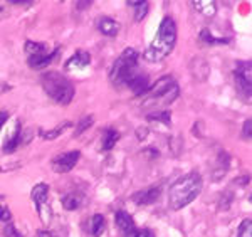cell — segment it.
<instances>
[{
	"mask_svg": "<svg viewBox=\"0 0 252 237\" xmlns=\"http://www.w3.org/2000/svg\"><path fill=\"white\" fill-rule=\"evenodd\" d=\"M176 42V24L172 17H163L158 32L153 37L151 44L147 51H145L143 57L148 62H160L161 59H165L168 54L173 51Z\"/></svg>",
	"mask_w": 252,
	"mask_h": 237,
	"instance_id": "6da1fadb",
	"label": "cell"
},
{
	"mask_svg": "<svg viewBox=\"0 0 252 237\" xmlns=\"http://www.w3.org/2000/svg\"><path fill=\"white\" fill-rule=\"evenodd\" d=\"M203 187L202 177L199 173L192 172L188 175H183L170 187V207L172 211H180V209L190 205L197 197L200 195Z\"/></svg>",
	"mask_w": 252,
	"mask_h": 237,
	"instance_id": "7a4b0ae2",
	"label": "cell"
},
{
	"mask_svg": "<svg viewBox=\"0 0 252 237\" xmlns=\"http://www.w3.org/2000/svg\"><path fill=\"white\" fill-rule=\"evenodd\" d=\"M46 94L57 105H69L74 98V86L68 78L57 71H47L41 78Z\"/></svg>",
	"mask_w": 252,
	"mask_h": 237,
	"instance_id": "3957f363",
	"label": "cell"
},
{
	"mask_svg": "<svg viewBox=\"0 0 252 237\" xmlns=\"http://www.w3.org/2000/svg\"><path fill=\"white\" fill-rule=\"evenodd\" d=\"M136 64H138V53L131 47L125 49L121 53V56L116 59L115 64L111 66V71H109V81L116 86V88H121V86L128 84V81L136 74Z\"/></svg>",
	"mask_w": 252,
	"mask_h": 237,
	"instance_id": "277c9868",
	"label": "cell"
},
{
	"mask_svg": "<svg viewBox=\"0 0 252 237\" xmlns=\"http://www.w3.org/2000/svg\"><path fill=\"white\" fill-rule=\"evenodd\" d=\"M145 96H147L145 106L153 105L158 108V105H170L178 98V84L173 76H163L155 84L150 86Z\"/></svg>",
	"mask_w": 252,
	"mask_h": 237,
	"instance_id": "5b68a950",
	"label": "cell"
},
{
	"mask_svg": "<svg viewBox=\"0 0 252 237\" xmlns=\"http://www.w3.org/2000/svg\"><path fill=\"white\" fill-rule=\"evenodd\" d=\"M79 158H81L79 150H71V152H64L61 155H57L56 158H52L50 167H52L56 173H68L76 167Z\"/></svg>",
	"mask_w": 252,
	"mask_h": 237,
	"instance_id": "8992f818",
	"label": "cell"
},
{
	"mask_svg": "<svg viewBox=\"0 0 252 237\" xmlns=\"http://www.w3.org/2000/svg\"><path fill=\"white\" fill-rule=\"evenodd\" d=\"M116 219V226L118 229L121 231L123 237H136V227H135V222H133L131 215L125 211H120L116 212L115 215Z\"/></svg>",
	"mask_w": 252,
	"mask_h": 237,
	"instance_id": "52a82bcc",
	"label": "cell"
},
{
	"mask_svg": "<svg viewBox=\"0 0 252 237\" xmlns=\"http://www.w3.org/2000/svg\"><path fill=\"white\" fill-rule=\"evenodd\" d=\"M161 195V187L158 185H153V187H148L145 190H140L133 195V200L138 205H150V204H155L156 200L160 199Z\"/></svg>",
	"mask_w": 252,
	"mask_h": 237,
	"instance_id": "ba28073f",
	"label": "cell"
},
{
	"mask_svg": "<svg viewBox=\"0 0 252 237\" xmlns=\"http://www.w3.org/2000/svg\"><path fill=\"white\" fill-rule=\"evenodd\" d=\"M89 62H91L89 53H86V51H77V53H74V56L64 64V69L66 71H81V69L88 68Z\"/></svg>",
	"mask_w": 252,
	"mask_h": 237,
	"instance_id": "9c48e42d",
	"label": "cell"
},
{
	"mask_svg": "<svg viewBox=\"0 0 252 237\" xmlns=\"http://www.w3.org/2000/svg\"><path fill=\"white\" fill-rule=\"evenodd\" d=\"M57 56H59V49H56L54 53H50V54L42 53V54H37V56H29V57H27V62H29V66L32 69H44L52 61H56Z\"/></svg>",
	"mask_w": 252,
	"mask_h": 237,
	"instance_id": "30bf717a",
	"label": "cell"
},
{
	"mask_svg": "<svg viewBox=\"0 0 252 237\" xmlns=\"http://www.w3.org/2000/svg\"><path fill=\"white\" fill-rule=\"evenodd\" d=\"M128 88L131 89L136 96H143V94H147V91L150 88L148 76H145V74H135V76L128 81Z\"/></svg>",
	"mask_w": 252,
	"mask_h": 237,
	"instance_id": "8fae6325",
	"label": "cell"
},
{
	"mask_svg": "<svg viewBox=\"0 0 252 237\" xmlns=\"http://www.w3.org/2000/svg\"><path fill=\"white\" fill-rule=\"evenodd\" d=\"M98 30H100L103 35L115 37V35L121 30V26L111 17H101L100 21H98Z\"/></svg>",
	"mask_w": 252,
	"mask_h": 237,
	"instance_id": "7c38bea8",
	"label": "cell"
},
{
	"mask_svg": "<svg viewBox=\"0 0 252 237\" xmlns=\"http://www.w3.org/2000/svg\"><path fill=\"white\" fill-rule=\"evenodd\" d=\"M192 5H194L200 14L205 15V17H208V19L214 17L215 12H217V5H215V2H210V0H194Z\"/></svg>",
	"mask_w": 252,
	"mask_h": 237,
	"instance_id": "4fadbf2b",
	"label": "cell"
},
{
	"mask_svg": "<svg viewBox=\"0 0 252 237\" xmlns=\"http://www.w3.org/2000/svg\"><path fill=\"white\" fill-rule=\"evenodd\" d=\"M47 195H49V187H47L46 184L35 185V187L32 188V193H30V197H32V200L35 202V205H37V209H41L42 205L46 204Z\"/></svg>",
	"mask_w": 252,
	"mask_h": 237,
	"instance_id": "5bb4252c",
	"label": "cell"
},
{
	"mask_svg": "<svg viewBox=\"0 0 252 237\" xmlns=\"http://www.w3.org/2000/svg\"><path fill=\"white\" fill-rule=\"evenodd\" d=\"M106 231V220L101 214H96L91 217V222H89V232L93 237H101L103 232Z\"/></svg>",
	"mask_w": 252,
	"mask_h": 237,
	"instance_id": "9a60e30c",
	"label": "cell"
},
{
	"mask_svg": "<svg viewBox=\"0 0 252 237\" xmlns=\"http://www.w3.org/2000/svg\"><path fill=\"white\" fill-rule=\"evenodd\" d=\"M82 204V197L76 192H71L68 195L62 197V207L66 211H77Z\"/></svg>",
	"mask_w": 252,
	"mask_h": 237,
	"instance_id": "2e32d148",
	"label": "cell"
},
{
	"mask_svg": "<svg viewBox=\"0 0 252 237\" xmlns=\"http://www.w3.org/2000/svg\"><path fill=\"white\" fill-rule=\"evenodd\" d=\"M21 132H22V126L21 123H15V132H14V135H10L9 138H7V141H5V145H3V153H12L15 148H17V145H19V141H21Z\"/></svg>",
	"mask_w": 252,
	"mask_h": 237,
	"instance_id": "e0dca14e",
	"label": "cell"
},
{
	"mask_svg": "<svg viewBox=\"0 0 252 237\" xmlns=\"http://www.w3.org/2000/svg\"><path fill=\"white\" fill-rule=\"evenodd\" d=\"M126 3L135 9L136 21H143V17L147 15V12H148V2H147V0H128Z\"/></svg>",
	"mask_w": 252,
	"mask_h": 237,
	"instance_id": "ac0fdd59",
	"label": "cell"
},
{
	"mask_svg": "<svg viewBox=\"0 0 252 237\" xmlns=\"http://www.w3.org/2000/svg\"><path fill=\"white\" fill-rule=\"evenodd\" d=\"M120 140V133L113 128H108L103 132V150H111L116 145V141Z\"/></svg>",
	"mask_w": 252,
	"mask_h": 237,
	"instance_id": "d6986e66",
	"label": "cell"
},
{
	"mask_svg": "<svg viewBox=\"0 0 252 237\" xmlns=\"http://www.w3.org/2000/svg\"><path fill=\"white\" fill-rule=\"evenodd\" d=\"M199 39L202 42H205V44H210V46H226V44H229V39L214 37V35L210 34V30H208V29H203L202 32H200Z\"/></svg>",
	"mask_w": 252,
	"mask_h": 237,
	"instance_id": "ffe728a7",
	"label": "cell"
},
{
	"mask_svg": "<svg viewBox=\"0 0 252 237\" xmlns=\"http://www.w3.org/2000/svg\"><path fill=\"white\" fill-rule=\"evenodd\" d=\"M25 53L29 56H37V54L46 53V46L42 42H32V41H27L25 42Z\"/></svg>",
	"mask_w": 252,
	"mask_h": 237,
	"instance_id": "44dd1931",
	"label": "cell"
},
{
	"mask_svg": "<svg viewBox=\"0 0 252 237\" xmlns=\"http://www.w3.org/2000/svg\"><path fill=\"white\" fill-rule=\"evenodd\" d=\"M71 123L69 121H66V123H61L57 126V128H54V130H50V132H41L42 133V136L46 138V140H56V138L61 135L62 132H64L66 128H69Z\"/></svg>",
	"mask_w": 252,
	"mask_h": 237,
	"instance_id": "7402d4cb",
	"label": "cell"
},
{
	"mask_svg": "<svg viewBox=\"0 0 252 237\" xmlns=\"http://www.w3.org/2000/svg\"><path fill=\"white\" fill-rule=\"evenodd\" d=\"M94 123V116H86L84 120H81L79 123H77L76 130H74V136H79L82 133L86 132L88 128H91V125Z\"/></svg>",
	"mask_w": 252,
	"mask_h": 237,
	"instance_id": "603a6c76",
	"label": "cell"
},
{
	"mask_svg": "<svg viewBox=\"0 0 252 237\" xmlns=\"http://www.w3.org/2000/svg\"><path fill=\"white\" fill-rule=\"evenodd\" d=\"M148 120L163 121L167 126H170V111H155V113L148 114Z\"/></svg>",
	"mask_w": 252,
	"mask_h": 237,
	"instance_id": "cb8c5ba5",
	"label": "cell"
},
{
	"mask_svg": "<svg viewBox=\"0 0 252 237\" xmlns=\"http://www.w3.org/2000/svg\"><path fill=\"white\" fill-rule=\"evenodd\" d=\"M239 237H252V220L246 219L239 226Z\"/></svg>",
	"mask_w": 252,
	"mask_h": 237,
	"instance_id": "d4e9b609",
	"label": "cell"
},
{
	"mask_svg": "<svg viewBox=\"0 0 252 237\" xmlns=\"http://www.w3.org/2000/svg\"><path fill=\"white\" fill-rule=\"evenodd\" d=\"M10 219H12V214H10L9 207H7V205H2V207H0V222L9 224Z\"/></svg>",
	"mask_w": 252,
	"mask_h": 237,
	"instance_id": "484cf974",
	"label": "cell"
},
{
	"mask_svg": "<svg viewBox=\"0 0 252 237\" xmlns=\"http://www.w3.org/2000/svg\"><path fill=\"white\" fill-rule=\"evenodd\" d=\"M242 138H244V140H251V138H252V121L251 120H246V123H244Z\"/></svg>",
	"mask_w": 252,
	"mask_h": 237,
	"instance_id": "4316f807",
	"label": "cell"
},
{
	"mask_svg": "<svg viewBox=\"0 0 252 237\" xmlns=\"http://www.w3.org/2000/svg\"><path fill=\"white\" fill-rule=\"evenodd\" d=\"M3 232H5V236H7V237H22V236L17 232V229H15L14 224H7L5 229H3Z\"/></svg>",
	"mask_w": 252,
	"mask_h": 237,
	"instance_id": "83f0119b",
	"label": "cell"
},
{
	"mask_svg": "<svg viewBox=\"0 0 252 237\" xmlns=\"http://www.w3.org/2000/svg\"><path fill=\"white\" fill-rule=\"evenodd\" d=\"M136 237H155L150 229H141V231H136Z\"/></svg>",
	"mask_w": 252,
	"mask_h": 237,
	"instance_id": "f1b7e54d",
	"label": "cell"
},
{
	"mask_svg": "<svg viewBox=\"0 0 252 237\" xmlns=\"http://www.w3.org/2000/svg\"><path fill=\"white\" fill-rule=\"evenodd\" d=\"M37 237H57L52 231H37Z\"/></svg>",
	"mask_w": 252,
	"mask_h": 237,
	"instance_id": "f546056e",
	"label": "cell"
},
{
	"mask_svg": "<svg viewBox=\"0 0 252 237\" xmlns=\"http://www.w3.org/2000/svg\"><path fill=\"white\" fill-rule=\"evenodd\" d=\"M7 120H9V113H7V111H0V130H2V126L5 125Z\"/></svg>",
	"mask_w": 252,
	"mask_h": 237,
	"instance_id": "4dcf8cb0",
	"label": "cell"
},
{
	"mask_svg": "<svg viewBox=\"0 0 252 237\" xmlns=\"http://www.w3.org/2000/svg\"><path fill=\"white\" fill-rule=\"evenodd\" d=\"M10 3H17V5H22V3H25V5H29V3H34L32 0H9Z\"/></svg>",
	"mask_w": 252,
	"mask_h": 237,
	"instance_id": "1f68e13d",
	"label": "cell"
},
{
	"mask_svg": "<svg viewBox=\"0 0 252 237\" xmlns=\"http://www.w3.org/2000/svg\"><path fill=\"white\" fill-rule=\"evenodd\" d=\"M89 3H93L91 0H86V2H77V9H79V7H81V9H82V7H88Z\"/></svg>",
	"mask_w": 252,
	"mask_h": 237,
	"instance_id": "d6a6232c",
	"label": "cell"
},
{
	"mask_svg": "<svg viewBox=\"0 0 252 237\" xmlns=\"http://www.w3.org/2000/svg\"><path fill=\"white\" fill-rule=\"evenodd\" d=\"M0 12H2V5H0Z\"/></svg>",
	"mask_w": 252,
	"mask_h": 237,
	"instance_id": "836d02e7",
	"label": "cell"
},
{
	"mask_svg": "<svg viewBox=\"0 0 252 237\" xmlns=\"http://www.w3.org/2000/svg\"><path fill=\"white\" fill-rule=\"evenodd\" d=\"M0 200H2V195H0Z\"/></svg>",
	"mask_w": 252,
	"mask_h": 237,
	"instance_id": "e575fe53",
	"label": "cell"
}]
</instances>
